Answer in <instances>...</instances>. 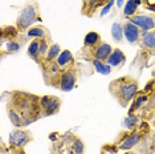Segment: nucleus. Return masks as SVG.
<instances>
[{"mask_svg": "<svg viewBox=\"0 0 155 154\" xmlns=\"http://www.w3.org/2000/svg\"><path fill=\"white\" fill-rule=\"evenodd\" d=\"M37 20H41L40 17H37L36 9H35L33 5L28 4L20 11L19 17H17V27L20 29H29L31 25L37 22Z\"/></svg>", "mask_w": 155, "mask_h": 154, "instance_id": "f257e3e1", "label": "nucleus"}, {"mask_svg": "<svg viewBox=\"0 0 155 154\" xmlns=\"http://www.w3.org/2000/svg\"><path fill=\"white\" fill-rule=\"evenodd\" d=\"M138 90V85L134 81H123L121 85L118 86V97L121 99L122 104L130 102L137 94Z\"/></svg>", "mask_w": 155, "mask_h": 154, "instance_id": "f03ea898", "label": "nucleus"}, {"mask_svg": "<svg viewBox=\"0 0 155 154\" xmlns=\"http://www.w3.org/2000/svg\"><path fill=\"white\" fill-rule=\"evenodd\" d=\"M76 81H77L76 72L73 69H68V71L62 72L61 76H60L58 86L62 92H70L76 86Z\"/></svg>", "mask_w": 155, "mask_h": 154, "instance_id": "7ed1b4c3", "label": "nucleus"}, {"mask_svg": "<svg viewBox=\"0 0 155 154\" xmlns=\"http://www.w3.org/2000/svg\"><path fill=\"white\" fill-rule=\"evenodd\" d=\"M60 108V101L54 96H44L40 100V109L44 112L45 116L54 114Z\"/></svg>", "mask_w": 155, "mask_h": 154, "instance_id": "20e7f679", "label": "nucleus"}, {"mask_svg": "<svg viewBox=\"0 0 155 154\" xmlns=\"http://www.w3.org/2000/svg\"><path fill=\"white\" fill-rule=\"evenodd\" d=\"M129 22H131L133 24H135L139 29L147 31V32H150V31H153L155 28L154 19H153V17H150V16H147V15H134V16L130 17Z\"/></svg>", "mask_w": 155, "mask_h": 154, "instance_id": "39448f33", "label": "nucleus"}, {"mask_svg": "<svg viewBox=\"0 0 155 154\" xmlns=\"http://www.w3.org/2000/svg\"><path fill=\"white\" fill-rule=\"evenodd\" d=\"M8 141L12 146H15L17 149H21L29 141V134L25 130H15L9 134Z\"/></svg>", "mask_w": 155, "mask_h": 154, "instance_id": "423d86ee", "label": "nucleus"}, {"mask_svg": "<svg viewBox=\"0 0 155 154\" xmlns=\"http://www.w3.org/2000/svg\"><path fill=\"white\" fill-rule=\"evenodd\" d=\"M123 36L130 44H135L140 37V29L131 22H127L123 25Z\"/></svg>", "mask_w": 155, "mask_h": 154, "instance_id": "0eeeda50", "label": "nucleus"}, {"mask_svg": "<svg viewBox=\"0 0 155 154\" xmlns=\"http://www.w3.org/2000/svg\"><path fill=\"white\" fill-rule=\"evenodd\" d=\"M111 52H113V48H111L110 44H107V43H100L96 48H94L93 56H94V59H97V60L106 61L107 57L111 55Z\"/></svg>", "mask_w": 155, "mask_h": 154, "instance_id": "6e6552de", "label": "nucleus"}, {"mask_svg": "<svg viewBox=\"0 0 155 154\" xmlns=\"http://www.w3.org/2000/svg\"><path fill=\"white\" fill-rule=\"evenodd\" d=\"M126 61V56L121 49H113L111 55L107 57L106 62L110 66H118Z\"/></svg>", "mask_w": 155, "mask_h": 154, "instance_id": "1a4fd4ad", "label": "nucleus"}, {"mask_svg": "<svg viewBox=\"0 0 155 154\" xmlns=\"http://www.w3.org/2000/svg\"><path fill=\"white\" fill-rule=\"evenodd\" d=\"M101 41V37L100 35L97 32H94V31H90V32H87L85 35V38H84V45H85L86 48H96L98 44H100Z\"/></svg>", "mask_w": 155, "mask_h": 154, "instance_id": "9d476101", "label": "nucleus"}, {"mask_svg": "<svg viewBox=\"0 0 155 154\" xmlns=\"http://www.w3.org/2000/svg\"><path fill=\"white\" fill-rule=\"evenodd\" d=\"M72 60H73L72 52L65 49V51H62L61 53H60V56L57 59H56V64H57L60 68H65V66H68L70 62H72Z\"/></svg>", "mask_w": 155, "mask_h": 154, "instance_id": "9b49d317", "label": "nucleus"}, {"mask_svg": "<svg viewBox=\"0 0 155 154\" xmlns=\"http://www.w3.org/2000/svg\"><path fill=\"white\" fill-rule=\"evenodd\" d=\"M139 139H140V134H139V133H133L131 136L126 137L125 141L121 143V149L122 150H130V149L134 148V146L139 142Z\"/></svg>", "mask_w": 155, "mask_h": 154, "instance_id": "f8f14e48", "label": "nucleus"}, {"mask_svg": "<svg viewBox=\"0 0 155 154\" xmlns=\"http://www.w3.org/2000/svg\"><path fill=\"white\" fill-rule=\"evenodd\" d=\"M93 66L94 69L100 73V75H110L111 73V66L107 64V62L105 61H101V60H97V59H93Z\"/></svg>", "mask_w": 155, "mask_h": 154, "instance_id": "ddd939ff", "label": "nucleus"}, {"mask_svg": "<svg viewBox=\"0 0 155 154\" xmlns=\"http://www.w3.org/2000/svg\"><path fill=\"white\" fill-rule=\"evenodd\" d=\"M27 36L35 40L36 38L41 40V38H45V31L41 27H31L29 29H27Z\"/></svg>", "mask_w": 155, "mask_h": 154, "instance_id": "4468645a", "label": "nucleus"}, {"mask_svg": "<svg viewBox=\"0 0 155 154\" xmlns=\"http://www.w3.org/2000/svg\"><path fill=\"white\" fill-rule=\"evenodd\" d=\"M137 9H138V4L135 3V0H127L123 5V15L131 17L135 15Z\"/></svg>", "mask_w": 155, "mask_h": 154, "instance_id": "2eb2a0df", "label": "nucleus"}, {"mask_svg": "<svg viewBox=\"0 0 155 154\" xmlns=\"http://www.w3.org/2000/svg\"><path fill=\"white\" fill-rule=\"evenodd\" d=\"M111 37L114 38L117 43H119V41L125 37L123 36V25L121 23H114L111 25Z\"/></svg>", "mask_w": 155, "mask_h": 154, "instance_id": "dca6fc26", "label": "nucleus"}, {"mask_svg": "<svg viewBox=\"0 0 155 154\" xmlns=\"http://www.w3.org/2000/svg\"><path fill=\"white\" fill-rule=\"evenodd\" d=\"M142 45L147 49H155V33L147 32L142 36Z\"/></svg>", "mask_w": 155, "mask_h": 154, "instance_id": "f3484780", "label": "nucleus"}, {"mask_svg": "<svg viewBox=\"0 0 155 154\" xmlns=\"http://www.w3.org/2000/svg\"><path fill=\"white\" fill-rule=\"evenodd\" d=\"M38 55H40V40H32L28 45V56L35 59Z\"/></svg>", "mask_w": 155, "mask_h": 154, "instance_id": "a211bd4d", "label": "nucleus"}, {"mask_svg": "<svg viewBox=\"0 0 155 154\" xmlns=\"http://www.w3.org/2000/svg\"><path fill=\"white\" fill-rule=\"evenodd\" d=\"M60 53H61V48H60L58 44L51 45V47H49L48 53H47V60H49V61L56 60V59H57L58 56H60Z\"/></svg>", "mask_w": 155, "mask_h": 154, "instance_id": "6ab92c4d", "label": "nucleus"}, {"mask_svg": "<svg viewBox=\"0 0 155 154\" xmlns=\"http://www.w3.org/2000/svg\"><path fill=\"white\" fill-rule=\"evenodd\" d=\"M8 116H9V120H11L13 126H20V125L23 124L21 116H20V113H17L15 109H9L8 110Z\"/></svg>", "mask_w": 155, "mask_h": 154, "instance_id": "aec40b11", "label": "nucleus"}, {"mask_svg": "<svg viewBox=\"0 0 155 154\" xmlns=\"http://www.w3.org/2000/svg\"><path fill=\"white\" fill-rule=\"evenodd\" d=\"M137 124H138V117L133 116V114H129L127 117L125 118V121H123V125L126 126V129H133Z\"/></svg>", "mask_w": 155, "mask_h": 154, "instance_id": "412c9836", "label": "nucleus"}, {"mask_svg": "<svg viewBox=\"0 0 155 154\" xmlns=\"http://www.w3.org/2000/svg\"><path fill=\"white\" fill-rule=\"evenodd\" d=\"M72 150L74 154H84V150H85L84 142L81 139H74L72 143Z\"/></svg>", "mask_w": 155, "mask_h": 154, "instance_id": "4be33fe9", "label": "nucleus"}, {"mask_svg": "<svg viewBox=\"0 0 155 154\" xmlns=\"http://www.w3.org/2000/svg\"><path fill=\"white\" fill-rule=\"evenodd\" d=\"M146 101H147V97L146 96H138V97H137V99L134 100V104H133L131 109H130V114H133V112L137 108H139L143 102H146Z\"/></svg>", "mask_w": 155, "mask_h": 154, "instance_id": "5701e85b", "label": "nucleus"}, {"mask_svg": "<svg viewBox=\"0 0 155 154\" xmlns=\"http://www.w3.org/2000/svg\"><path fill=\"white\" fill-rule=\"evenodd\" d=\"M114 3H115V0H107V2H106V4H105L104 7H102L100 16H101V17H104L105 15H107V13L110 12V9L113 8V4H114Z\"/></svg>", "mask_w": 155, "mask_h": 154, "instance_id": "b1692460", "label": "nucleus"}, {"mask_svg": "<svg viewBox=\"0 0 155 154\" xmlns=\"http://www.w3.org/2000/svg\"><path fill=\"white\" fill-rule=\"evenodd\" d=\"M20 48H21V45L17 43V41H8L7 43V51L8 52H17V51H20Z\"/></svg>", "mask_w": 155, "mask_h": 154, "instance_id": "393cba45", "label": "nucleus"}, {"mask_svg": "<svg viewBox=\"0 0 155 154\" xmlns=\"http://www.w3.org/2000/svg\"><path fill=\"white\" fill-rule=\"evenodd\" d=\"M49 47H51V45H48L47 40H45V38H41L40 40V55L41 56H47L48 51H49Z\"/></svg>", "mask_w": 155, "mask_h": 154, "instance_id": "a878e982", "label": "nucleus"}, {"mask_svg": "<svg viewBox=\"0 0 155 154\" xmlns=\"http://www.w3.org/2000/svg\"><path fill=\"white\" fill-rule=\"evenodd\" d=\"M51 66H52V68H51V71L53 72V73H57V72H58V68H60V66H58L57 64H52Z\"/></svg>", "mask_w": 155, "mask_h": 154, "instance_id": "bb28decb", "label": "nucleus"}, {"mask_svg": "<svg viewBox=\"0 0 155 154\" xmlns=\"http://www.w3.org/2000/svg\"><path fill=\"white\" fill-rule=\"evenodd\" d=\"M115 3H117V7H119V8H121V7H123L125 5V0H115Z\"/></svg>", "mask_w": 155, "mask_h": 154, "instance_id": "cd10ccee", "label": "nucleus"}, {"mask_svg": "<svg viewBox=\"0 0 155 154\" xmlns=\"http://www.w3.org/2000/svg\"><path fill=\"white\" fill-rule=\"evenodd\" d=\"M100 2H101V0H90V2H89V5H90V7H93V5L96 7Z\"/></svg>", "mask_w": 155, "mask_h": 154, "instance_id": "c85d7f7f", "label": "nucleus"}, {"mask_svg": "<svg viewBox=\"0 0 155 154\" xmlns=\"http://www.w3.org/2000/svg\"><path fill=\"white\" fill-rule=\"evenodd\" d=\"M139 2H140V4H142V3H147L149 0H139Z\"/></svg>", "mask_w": 155, "mask_h": 154, "instance_id": "c756f323", "label": "nucleus"}, {"mask_svg": "<svg viewBox=\"0 0 155 154\" xmlns=\"http://www.w3.org/2000/svg\"><path fill=\"white\" fill-rule=\"evenodd\" d=\"M125 154H133V153H127V152H126V153H125Z\"/></svg>", "mask_w": 155, "mask_h": 154, "instance_id": "7c9ffc66", "label": "nucleus"}, {"mask_svg": "<svg viewBox=\"0 0 155 154\" xmlns=\"http://www.w3.org/2000/svg\"><path fill=\"white\" fill-rule=\"evenodd\" d=\"M51 154H56V153H51Z\"/></svg>", "mask_w": 155, "mask_h": 154, "instance_id": "2f4dec72", "label": "nucleus"}]
</instances>
